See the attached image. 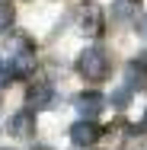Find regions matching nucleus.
<instances>
[{
	"label": "nucleus",
	"mask_w": 147,
	"mask_h": 150,
	"mask_svg": "<svg viewBox=\"0 0 147 150\" xmlns=\"http://www.w3.org/2000/svg\"><path fill=\"white\" fill-rule=\"evenodd\" d=\"M77 70L87 77L89 83H99V80L109 77V54L102 48H87L80 54V61H77Z\"/></svg>",
	"instance_id": "f257e3e1"
},
{
	"label": "nucleus",
	"mask_w": 147,
	"mask_h": 150,
	"mask_svg": "<svg viewBox=\"0 0 147 150\" xmlns=\"http://www.w3.org/2000/svg\"><path fill=\"white\" fill-rule=\"evenodd\" d=\"M99 125L93 118H80L77 125H70V141L77 144V147H93L96 141H99Z\"/></svg>",
	"instance_id": "f03ea898"
},
{
	"label": "nucleus",
	"mask_w": 147,
	"mask_h": 150,
	"mask_svg": "<svg viewBox=\"0 0 147 150\" xmlns=\"http://www.w3.org/2000/svg\"><path fill=\"white\" fill-rule=\"evenodd\" d=\"M77 16H80V29L87 32V35H102V6L99 3L87 0Z\"/></svg>",
	"instance_id": "7ed1b4c3"
},
{
	"label": "nucleus",
	"mask_w": 147,
	"mask_h": 150,
	"mask_svg": "<svg viewBox=\"0 0 147 150\" xmlns=\"http://www.w3.org/2000/svg\"><path fill=\"white\" fill-rule=\"evenodd\" d=\"M35 74V51L29 48H19L13 58H10V77H19V80H26Z\"/></svg>",
	"instance_id": "20e7f679"
},
{
	"label": "nucleus",
	"mask_w": 147,
	"mask_h": 150,
	"mask_svg": "<svg viewBox=\"0 0 147 150\" xmlns=\"http://www.w3.org/2000/svg\"><path fill=\"white\" fill-rule=\"evenodd\" d=\"M10 134L13 137H32L35 134V112L32 109H23V112H16L13 118H10Z\"/></svg>",
	"instance_id": "39448f33"
},
{
	"label": "nucleus",
	"mask_w": 147,
	"mask_h": 150,
	"mask_svg": "<svg viewBox=\"0 0 147 150\" xmlns=\"http://www.w3.org/2000/svg\"><path fill=\"white\" fill-rule=\"evenodd\" d=\"M102 109H106V96L102 93H80L77 96V112L83 118H96Z\"/></svg>",
	"instance_id": "423d86ee"
},
{
	"label": "nucleus",
	"mask_w": 147,
	"mask_h": 150,
	"mask_svg": "<svg viewBox=\"0 0 147 150\" xmlns=\"http://www.w3.org/2000/svg\"><path fill=\"white\" fill-rule=\"evenodd\" d=\"M29 109H35V112H42V109H48L51 102H55V90L48 86V83H35L29 90Z\"/></svg>",
	"instance_id": "0eeeda50"
},
{
	"label": "nucleus",
	"mask_w": 147,
	"mask_h": 150,
	"mask_svg": "<svg viewBox=\"0 0 147 150\" xmlns=\"http://www.w3.org/2000/svg\"><path fill=\"white\" fill-rule=\"evenodd\" d=\"M138 13V0H115L112 3V19L115 23H131Z\"/></svg>",
	"instance_id": "6e6552de"
},
{
	"label": "nucleus",
	"mask_w": 147,
	"mask_h": 150,
	"mask_svg": "<svg viewBox=\"0 0 147 150\" xmlns=\"http://www.w3.org/2000/svg\"><path fill=\"white\" fill-rule=\"evenodd\" d=\"M10 23H13V6L6 0H0V35L10 29Z\"/></svg>",
	"instance_id": "1a4fd4ad"
},
{
	"label": "nucleus",
	"mask_w": 147,
	"mask_h": 150,
	"mask_svg": "<svg viewBox=\"0 0 147 150\" xmlns=\"http://www.w3.org/2000/svg\"><path fill=\"white\" fill-rule=\"evenodd\" d=\"M128 99H131V86L125 83L121 90H115V96H112V102H115V105H128Z\"/></svg>",
	"instance_id": "9d476101"
},
{
	"label": "nucleus",
	"mask_w": 147,
	"mask_h": 150,
	"mask_svg": "<svg viewBox=\"0 0 147 150\" xmlns=\"http://www.w3.org/2000/svg\"><path fill=\"white\" fill-rule=\"evenodd\" d=\"M138 35H141V38H147V13L138 19Z\"/></svg>",
	"instance_id": "9b49d317"
},
{
	"label": "nucleus",
	"mask_w": 147,
	"mask_h": 150,
	"mask_svg": "<svg viewBox=\"0 0 147 150\" xmlns=\"http://www.w3.org/2000/svg\"><path fill=\"white\" fill-rule=\"evenodd\" d=\"M141 131H147V115H144V121H141Z\"/></svg>",
	"instance_id": "f8f14e48"
},
{
	"label": "nucleus",
	"mask_w": 147,
	"mask_h": 150,
	"mask_svg": "<svg viewBox=\"0 0 147 150\" xmlns=\"http://www.w3.org/2000/svg\"><path fill=\"white\" fill-rule=\"evenodd\" d=\"M35 150H51V147H35Z\"/></svg>",
	"instance_id": "ddd939ff"
}]
</instances>
